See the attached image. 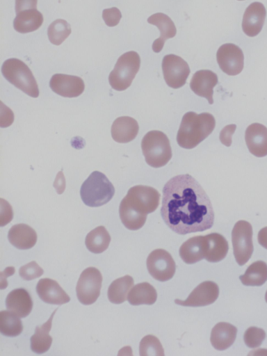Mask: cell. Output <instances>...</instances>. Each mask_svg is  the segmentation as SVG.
<instances>
[{"label":"cell","mask_w":267,"mask_h":356,"mask_svg":"<svg viewBox=\"0 0 267 356\" xmlns=\"http://www.w3.org/2000/svg\"><path fill=\"white\" fill-rule=\"evenodd\" d=\"M58 309H56L49 319L41 326H36L35 333L30 339L31 349L36 354L46 353L51 347L52 337L49 334L51 328L52 320Z\"/></svg>","instance_id":"26"},{"label":"cell","mask_w":267,"mask_h":356,"mask_svg":"<svg viewBox=\"0 0 267 356\" xmlns=\"http://www.w3.org/2000/svg\"><path fill=\"white\" fill-rule=\"evenodd\" d=\"M216 59L221 70L229 76L241 72L244 65V56L241 49L232 43L221 45L216 53Z\"/></svg>","instance_id":"12"},{"label":"cell","mask_w":267,"mask_h":356,"mask_svg":"<svg viewBox=\"0 0 267 356\" xmlns=\"http://www.w3.org/2000/svg\"><path fill=\"white\" fill-rule=\"evenodd\" d=\"M139 126L137 121L129 116L116 118L111 126L113 139L120 143H127L133 140L137 136Z\"/></svg>","instance_id":"20"},{"label":"cell","mask_w":267,"mask_h":356,"mask_svg":"<svg viewBox=\"0 0 267 356\" xmlns=\"http://www.w3.org/2000/svg\"><path fill=\"white\" fill-rule=\"evenodd\" d=\"M140 65V58L137 52L130 51L120 56L108 76L111 88L118 91L128 88L138 73Z\"/></svg>","instance_id":"6"},{"label":"cell","mask_w":267,"mask_h":356,"mask_svg":"<svg viewBox=\"0 0 267 356\" xmlns=\"http://www.w3.org/2000/svg\"><path fill=\"white\" fill-rule=\"evenodd\" d=\"M233 253L237 264L243 266L250 259L253 250L252 227L250 222L239 220L232 232Z\"/></svg>","instance_id":"8"},{"label":"cell","mask_w":267,"mask_h":356,"mask_svg":"<svg viewBox=\"0 0 267 356\" xmlns=\"http://www.w3.org/2000/svg\"><path fill=\"white\" fill-rule=\"evenodd\" d=\"M245 140L250 152L257 157L267 155V128L260 123H252L245 132Z\"/></svg>","instance_id":"18"},{"label":"cell","mask_w":267,"mask_h":356,"mask_svg":"<svg viewBox=\"0 0 267 356\" xmlns=\"http://www.w3.org/2000/svg\"><path fill=\"white\" fill-rule=\"evenodd\" d=\"M207 252L204 259L209 262H218L227 255L229 245L226 238L218 233H211L205 236Z\"/></svg>","instance_id":"27"},{"label":"cell","mask_w":267,"mask_h":356,"mask_svg":"<svg viewBox=\"0 0 267 356\" xmlns=\"http://www.w3.org/2000/svg\"><path fill=\"white\" fill-rule=\"evenodd\" d=\"M38 0H15L16 14L25 10L37 9Z\"/></svg>","instance_id":"40"},{"label":"cell","mask_w":267,"mask_h":356,"mask_svg":"<svg viewBox=\"0 0 267 356\" xmlns=\"http://www.w3.org/2000/svg\"><path fill=\"white\" fill-rule=\"evenodd\" d=\"M36 292L39 298L48 304L61 305L70 300L59 284L50 278L40 280L36 285Z\"/></svg>","instance_id":"17"},{"label":"cell","mask_w":267,"mask_h":356,"mask_svg":"<svg viewBox=\"0 0 267 356\" xmlns=\"http://www.w3.org/2000/svg\"><path fill=\"white\" fill-rule=\"evenodd\" d=\"M207 252L205 236H193L186 241L179 248V256L188 264H193L204 259Z\"/></svg>","instance_id":"21"},{"label":"cell","mask_w":267,"mask_h":356,"mask_svg":"<svg viewBox=\"0 0 267 356\" xmlns=\"http://www.w3.org/2000/svg\"><path fill=\"white\" fill-rule=\"evenodd\" d=\"M266 11L260 2H253L245 9L242 21L243 32L250 37L257 35L263 27Z\"/></svg>","instance_id":"15"},{"label":"cell","mask_w":267,"mask_h":356,"mask_svg":"<svg viewBox=\"0 0 267 356\" xmlns=\"http://www.w3.org/2000/svg\"><path fill=\"white\" fill-rule=\"evenodd\" d=\"M102 18L108 26L113 27L118 24L122 18V14L115 7L106 8L102 12Z\"/></svg>","instance_id":"38"},{"label":"cell","mask_w":267,"mask_h":356,"mask_svg":"<svg viewBox=\"0 0 267 356\" xmlns=\"http://www.w3.org/2000/svg\"><path fill=\"white\" fill-rule=\"evenodd\" d=\"M236 128V124H230L225 127L220 131V140L225 146L229 147L232 144V135Z\"/></svg>","instance_id":"39"},{"label":"cell","mask_w":267,"mask_h":356,"mask_svg":"<svg viewBox=\"0 0 267 356\" xmlns=\"http://www.w3.org/2000/svg\"><path fill=\"white\" fill-rule=\"evenodd\" d=\"M161 215L168 227L179 234L203 232L214 222L209 196L189 174L177 175L165 184Z\"/></svg>","instance_id":"1"},{"label":"cell","mask_w":267,"mask_h":356,"mask_svg":"<svg viewBox=\"0 0 267 356\" xmlns=\"http://www.w3.org/2000/svg\"><path fill=\"white\" fill-rule=\"evenodd\" d=\"M20 317L11 311L2 310L0 312V331L6 337H13L19 335L23 331Z\"/></svg>","instance_id":"32"},{"label":"cell","mask_w":267,"mask_h":356,"mask_svg":"<svg viewBox=\"0 0 267 356\" xmlns=\"http://www.w3.org/2000/svg\"><path fill=\"white\" fill-rule=\"evenodd\" d=\"M51 89L58 95L64 97H76L85 89L83 79L76 76L64 74H54L49 81Z\"/></svg>","instance_id":"14"},{"label":"cell","mask_w":267,"mask_h":356,"mask_svg":"<svg viewBox=\"0 0 267 356\" xmlns=\"http://www.w3.org/2000/svg\"><path fill=\"white\" fill-rule=\"evenodd\" d=\"M218 83V76L209 70L197 71L192 76L190 87L198 96L206 98L210 104L213 103V88Z\"/></svg>","instance_id":"16"},{"label":"cell","mask_w":267,"mask_h":356,"mask_svg":"<svg viewBox=\"0 0 267 356\" xmlns=\"http://www.w3.org/2000/svg\"><path fill=\"white\" fill-rule=\"evenodd\" d=\"M265 300H266V302H267V291L265 294Z\"/></svg>","instance_id":"42"},{"label":"cell","mask_w":267,"mask_h":356,"mask_svg":"<svg viewBox=\"0 0 267 356\" xmlns=\"http://www.w3.org/2000/svg\"><path fill=\"white\" fill-rule=\"evenodd\" d=\"M5 79L30 97H38L39 89L29 67L21 60L12 58L6 60L1 66Z\"/></svg>","instance_id":"5"},{"label":"cell","mask_w":267,"mask_h":356,"mask_svg":"<svg viewBox=\"0 0 267 356\" xmlns=\"http://www.w3.org/2000/svg\"><path fill=\"white\" fill-rule=\"evenodd\" d=\"M237 328L225 322L217 323L212 329L210 341L213 347L218 350H224L229 348L234 342Z\"/></svg>","instance_id":"24"},{"label":"cell","mask_w":267,"mask_h":356,"mask_svg":"<svg viewBox=\"0 0 267 356\" xmlns=\"http://www.w3.org/2000/svg\"><path fill=\"white\" fill-rule=\"evenodd\" d=\"M134 286V279L131 276L126 275L115 280L108 289V298L114 304L124 302L128 295L129 291Z\"/></svg>","instance_id":"31"},{"label":"cell","mask_w":267,"mask_h":356,"mask_svg":"<svg viewBox=\"0 0 267 356\" xmlns=\"http://www.w3.org/2000/svg\"><path fill=\"white\" fill-rule=\"evenodd\" d=\"M238 1H243V0H238Z\"/></svg>","instance_id":"43"},{"label":"cell","mask_w":267,"mask_h":356,"mask_svg":"<svg viewBox=\"0 0 267 356\" xmlns=\"http://www.w3.org/2000/svg\"><path fill=\"white\" fill-rule=\"evenodd\" d=\"M42 22L43 16L37 9L25 10L17 13L13 27L20 33H27L38 30Z\"/></svg>","instance_id":"25"},{"label":"cell","mask_w":267,"mask_h":356,"mask_svg":"<svg viewBox=\"0 0 267 356\" xmlns=\"http://www.w3.org/2000/svg\"><path fill=\"white\" fill-rule=\"evenodd\" d=\"M111 242V236L104 226H98L86 236L85 244L87 249L95 254L104 252Z\"/></svg>","instance_id":"29"},{"label":"cell","mask_w":267,"mask_h":356,"mask_svg":"<svg viewBox=\"0 0 267 356\" xmlns=\"http://www.w3.org/2000/svg\"><path fill=\"white\" fill-rule=\"evenodd\" d=\"M147 22L156 26L160 31V37L152 44V50L159 53L162 50L165 40L175 36L176 26L170 17L161 13L152 15L147 18Z\"/></svg>","instance_id":"19"},{"label":"cell","mask_w":267,"mask_h":356,"mask_svg":"<svg viewBox=\"0 0 267 356\" xmlns=\"http://www.w3.org/2000/svg\"><path fill=\"white\" fill-rule=\"evenodd\" d=\"M215 126L216 120L211 113L187 112L182 117L177 142L181 147L193 149L212 133Z\"/></svg>","instance_id":"2"},{"label":"cell","mask_w":267,"mask_h":356,"mask_svg":"<svg viewBox=\"0 0 267 356\" xmlns=\"http://www.w3.org/2000/svg\"><path fill=\"white\" fill-rule=\"evenodd\" d=\"M239 279L245 286H261L267 280V264L263 261L253 262Z\"/></svg>","instance_id":"30"},{"label":"cell","mask_w":267,"mask_h":356,"mask_svg":"<svg viewBox=\"0 0 267 356\" xmlns=\"http://www.w3.org/2000/svg\"><path fill=\"white\" fill-rule=\"evenodd\" d=\"M102 275L95 267H88L81 273L76 286L79 301L85 305L93 304L99 298Z\"/></svg>","instance_id":"9"},{"label":"cell","mask_w":267,"mask_h":356,"mask_svg":"<svg viewBox=\"0 0 267 356\" xmlns=\"http://www.w3.org/2000/svg\"><path fill=\"white\" fill-rule=\"evenodd\" d=\"M139 354L140 356H164V350L159 339L149 334L141 339Z\"/></svg>","instance_id":"35"},{"label":"cell","mask_w":267,"mask_h":356,"mask_svg":"<svg viewBox=\"0 0 267 356\" xmlns=\"http://www.w3.org/2000/svg\"><path fill=\"white\" fill-rule=\"evenodd\" d=\"M6 308L20 318L26 317L33 308V301L29 293L24 288L11 291L6 298Z\"/></svg>","instance_id":"23"},{"label":"cell","mask_w":267,"mask_h":356,"mask_svg":"<svg viewBox=\"0 0 267 356\" xmlns=\"http://www.w3.org/2000/svg\"><path fill=\"white\" fill-rule=\"evenodd\" d=\"M71 27L65 19H57L48 27L47 35L49 41L55 45H60L70 35Z\"/></svg>","instance_id":"34"},{"label":"cell","mask_w":267,"mask_h":356,"mask_svg":"<svg viewBox=\"0 0 267 356\" xmlns=\"http://www.w3.org/2000/svg\"><path fill=\"white\" fill-rule=\"evenodd\" d=\"M119 214L122 224L130 230H138L145 223L147 216L141 215L121 201Z\"/></svg>","instance_id":"33"},{"label":"cell","mask_w":267,"mask_h":356,"mask_svg":"<svg viewBox=\"0 0 267 356\" xmlns=\"http://www.w3.org/2000/svg\"><path fill=\"white\" fill-rule=\"evenodd\" d=\"M157 299L155 288L148 282L136 284L128 293L127 300L131 305H153Z\"/></svg>","instance_id":"28"},{"label":"cell","mask_w":267,"mask_h":356,"mask_svg":"<svg viewBox=\"0 0 267 356\" xmlns=\"http://www.w3.org/2000/svg\"><path fill=\"white\" fill-rule=\"evenodd\" d=\"M160 197V193L155 188L148 186L137 185L129 189L122 201L136 212L147 216L157 209Z\"/></svg>","instance_id":"7"},{"label":"cell","mask_w":267,"mask_h":356,"mask_svg":"<svg viewBox=\"0 0 267 356\" xmlns=\"http://www.w3.org/2000/svg\"><path fill=\"white\" fill-rule=\"evenodd\" d=\"M259 243L264 248L267 249V227L259 230L257 236Z\"/></svg>","instance_id":"41"},{"label":"cell","mask_w":267,"mask_h":356,"mask_svg":"<svg viewBox=\"0 0 267 356\" xmlns=\"http://www.w3.org/2000/svg\"><path fill=\"white\" fill-rule=\"evenodd\" d=\"M9 242L17 249L28 250L33 248L38 239L36 232L26 224H17L11 227L8 233Z\"/></svg>","instance_id":"22"},{"label":"cell","mask_w":267,"mask_h":356,"mask_svg":"<svg viewBox=\"0 0 267 356\" xmlns=\"http://www.w3.org/2000/svg\"><path fill=\"white\" fill-rule=\"evenodd\" d=\"M146 264L151 276L160 282L170 280L175 273V262L171 254L163 249H156L150 252Z\"/></svg>","instance_id":"10"},{"label":"cell","mask_w":267,"mask_h":356,"mask_svg":"<svg viewBox=\"0 0 267 356\" xmlns=\"http://www.w3.org/2000/svg\"><path fill=\"white\" fill-rule=\"evenodd\" d=\"M162 70L165 83L175 89L186 84L191 72L188 63L175 54H168L163 57Z\"/></svg>","instance_id":"11"},{"label":"cell","mask_w":267,"mask_h":356,"mask_svg":"<svg viewBox=\"0 0 267 356\" xmlns=\"http://www.w3.org/2000/svg\"><path fill=\"white\" fill-rule=\"evenodd\" d=\"M141 148L146 163L152 168L163 167L172 158L170 140L161 131L147 132L143 138Z\"/></svg>","instance_id":"4"},{"label":"cell","mask_w":267,"mask_h":356,"mask_svg":"<svg viewBox=\"0 0 267 356\" xmlns=\"http://www.w3.org/2000/svg\"><path fill=\"white\" fill-rule=\"evenodd\" d=\"M266 337L265 331L257 327H250L243 335V340L245 345L251 348L259 347Z\"/></svg>","instance_id":"36"},{"label":"cell","mask_w":267,"mask_h":356,"mask_svg":"<svg viewBox=\"0 0 267 356\" xmlns=\"http://www.w3.org/2000/svg\"><path fill=\"white\" fill-rule=\"evenodd\" d=\"M114 194L113 185L104 173L99 171L92 172L80 189L82 201L90 207H98L108 203Z\"/></svg>","instance_id":"3"},{"label":"cell","mask_w":267,"mask_h":356,"mask_svg":"<svg viewBox=\"0 0 267 356\" xmlns=\"http://www.w3.org/2000/svg\"><path fill=\"white\" fill-rule=\"evenodd\" d=\"M218 295V284L212 281H204L197 285L186 300L175 299V302L185 307H202L213 303Z\"/></svg>","instance_id":"13"},{"label":"cell","mask_w":267,"mask_h":356,"mask_svg":"<svg viewBox=\"0 0 267 356\" xmlns=\"http://www.w3.org/2000/svg\"><path fill=\"white\" fill-rule=\"evenodd\" d=\"M44 273L43 269L35 261H31L19 269V276L24 280L36 279Z\"/></svg>","instance_id":"37"}]
</instances>
